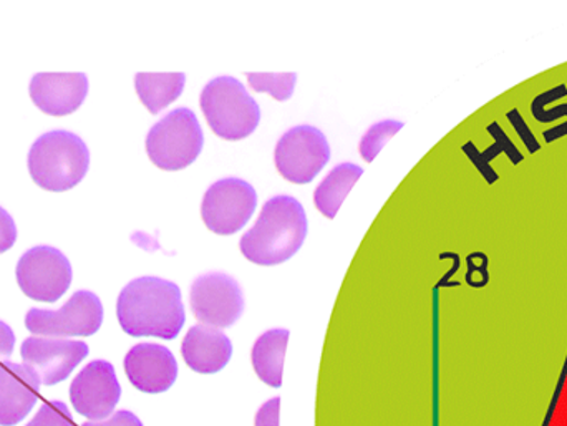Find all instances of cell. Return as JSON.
Listing matches in <instances>:
<instances>
[{"instance_id":"cell-1","label":"cell","mask_w":567,"mask_h":426,"mask_svg":"<svg viewBox=\"0 0 567 426\" xmlns=\"http://www.w3.org/2000/svg\"><path fill=\"white\" fill-rule=\"evenodd\" d=\"M120 325L132 337H178L186 314L182 291L175 282L162 278L135 279L116 302Z\"/></svg>"},{"instance_id":"cell-2","label":"cell","mask_w":567,"mask_h":426,"mask_svg":"<svg viewBox=\"0 0 567 426\" xmlns=\"http://www.w3.org/2000/svg\"><path fill=\"white\" fill-rule=\"evenodd\" d=\"M306 236L302 205L292 196H275L266 202L256 225L243 236L239 248L255 264L278 266L297 254Z\"/></svg>"},{"instance_id":"cell-3","label":"cell","mask_w":567,"mask_h":426,"mask_svg":"<svg viewBox=\"0 0 567 426\" xmlns=\"http://www.w3.org/2000/svg\"><path fill=\"white\" fill-rule=\"evenodd\" d=\"M90 168V152L79 135L63 129L40 136L29 153V172L45 191L75 188Z\"/></svg>"},{"instance_id":"cell-4","label":"cell","mask_w":567,"mask_h":426,"mask_svg":"<svg viewBox=\"0 0 567 426\" xmlns=\"http://www.w3.org/2000/svg\"><path fill=\"white\" fill-rule=\"evenodd\" d=\"M199 103L213 132L229 142L248 138L261 122V108L235 76L212 80Z\"/></svg>"},{"instance_id":"cell-5","label":"cell","mask_w":567,"mask_h":426,"mask_svg":"<svg viewBox=\"0 0 567 426\" xmlns=\"http://www.w3.org/2000/svg\"><path fill=\"white\" fill-rule=\"evenodd\" d=\"M203 145L202 125L195 112L185 106L169 112L146 136L150 159L166 172L188 168L202 155Z\"/></svg>"},{"instance_id":"cell-6","label":"cell","mask_w":567,"mask_h":426,"mask_svg":"<svg viewBox=\"0 0 567 426\" xmlns=\"http://www.w3.org/2000/svg\"><path fill=\"white\" fill-rule=\"evenodd\" d=\"M102 322V301L90 291H76L59 311L30 309L25 315V328L39 337H89Z\"/></svg>"},{"instance_id":"cell-7","label":"cell","mask_w":567,"mask_h":426,"mask_svg":"<svg viewBox=\"0 0 567 426\" xmlns=\"http://www.w3.org/2000/svg\"><path fill=\"white\" fill-rule=\"evenodd\" d=\"M256 206L258 193L248 181L239 178L219 179L203 198V221L216 235H236L248 225Z\"/></svg>"},{"instance_id":"cell-8","label":"cell","mask_w":567,"mask_h":426,"mask_svg":"<svg viewBox=\"0 0 567 426\" xmlns=\"http://www.w3.org/2000/svg\"><path fill=\"white\" fill-rule=\"evenodd\" d=\"M193 314L203 325L226 329L245 312V294L235 278L225 272H208L193 282L189 291Z\"/></svg>"},{"instance_id":"cell-9","label":"cell","mask_w":567,"mask_h":426,"mask_svg":"<svg viewBox=\"0 0 567 426\" xmlns=\"http://www.w3.org/2000/svg\"><path fill=\"white\" fill-rule=\"evenodd\" d=\"M17 282L27 298L39 302H55L72 284V266L59 249L39 246L20 258Z\"/></svg>"},{"instance_id":"cell-10","label":"cell","mask_w":567,"mask_h":426,"mask_svg":"<svg viewBox=\"0 0 567 426\" xmlns=\"http://www.w3.org/2000/svg\"><path fill=\"white\" fill-rule=\"evenodd\" d=\"M275 159L287 181L307 185L329 163V142L316 126H293L279 139Z\"/></svg>"},{"instance_id":"cell-11","label":"cell","mask_w":567,"mask_h":426,"mask_svg":"<svg viewBox=\"0 0 567 426\" xmlns=\"http://www.w3.org/2000/svg\"><path fill=\"white\" fill-rule=\"evenodd\" d=\"M122 387L110 362L95 361L86 365L70 387L73 408L90 422L106 420L115 414Z\"/></svg>"},{"instance_id":"cell-12","label":"cell","mask_w":567,"mask_h":426,"mask_svg":"<svg viewBox=\"0 0 567 426\" xmlns=\"http://www.w3.org/2000/svg\"><path fill=\"white\" fill-rule=\"evenodd\" d=\"M20 355L43 385H56L69 378L89 355V345L70 339L29 337L23 341Z\"/></svg>"},{"instance_id":"cell-13","label":"cell","mask_w":567,"mask_h":426,"mask_svg":"<svg viewBox=\"0 0 567 426\" xmlns=\"http://www.w3.org/2000/svg\"><path fill=\"white\" fill-rule=\"evenodd\" d=\"M125 372L133 387L140 392L163 394L178 378V364L169 349L143 342L126 354Z\"/></svg>"},{"instance_id":"cell-14","label":"cell","mask_w":567,"mask_h":426,"mask_svg":"<svg viewBox=\"0 0 567 426\" xmlns=\"http://www.w3.org/2000/svg\"><path fill=\"white\" fill-rule=\"evenodd\" d=\"M89 93L85 73H37L30 82V96L47 115L65 116L76 112Z\"/></svg>"},{"instance_id":"cell-15","label":"cell","mask_w":567,"mask_h":426,"mask_svg":"<svg viewBox=\"0 0 567 426\" xmlns=\"http://www.w3.org/2000/svg\"><path fill=\"white\" fill-rule=\"evenodd\" d=\"M40 385L42 382L30 365H0V426L20 424L32 412Z\"/></svg>"},{"instance_id":"cell-16","label":"cell","mask_w":567,"mask_h":426,"mask_svg":"<svg viewBox=\"0 0 567 426\" xmlns=\"http://www.w3.org/2000/svg\"><path fill=\"white\" fill-rule=\"evenodd\" d=\"M183 359L198 374H218L231 361L233 344L221 329L195 325L182 345Z\"/></svg>"},{"instance_id":"cell-17","label":"cell","mask_w":567,"mask_h":426,"mask_svg":"<svg viewBox=\"0 0 567 426\" xmlns=\"http://www.w3.org/2000/svg\"><path fill=\"white\" fill-rule=\"evenodd\" d=\"M287 342H289L287 329H272L262 334L252 347V367L258 377L269 387H281Z\"/></svg>"},{"instance_id":"cell-18","label":"cell","mask_w":567,"mask_h":426,"mask_svg":"<svg viewBox=\"0 0 567 426\" xmlns=\"http://www.w3.org/2000/svg\"><path fill=\"white\" fill-rule=\"evenodd\" d=\"M185 73H138L135 76V89L143 105L156 115L166 106L172 105L185 89Z\"/></svg>"},{"instance_id":"cell-19","label":"cell","mask_w":567,"mask_h":426,"mask_svg":"<svg viewBox=\"0 0 567 426\" xmlns=\"http://www.w3.org/2000/svg\"><path fill=\"white\" fill-rule=\"evenodd\" d=\"M363 175V169L353 163H342L336 166L329 175L320 183L319 188L313 195V202L317 209L322 212L326 218L333 219L339 212L340 206L346 201L350 189L359 181Z\"/></svg>"},{"instance_id":"cell-20","label":"cell","mask_w":567,"mask_h":426,"mask_svg":"<svg viewBox=\"0 0 567 426\" xmlns=\"http://www.w3.org/2000/svg\"><path fill=\"white\" fill-rule=\"evenodd\" d=\"M246 76H248L252 90L269 93L279 102H286L292 96L297 82L296 73L249 72L246 73Z\"/></svg>"},{"instance_id":"cell-21","label":"cell","mask_w":567,"mask_h":426,"mask_svg":"<svg viewBox=\"0 0 567 426\" xmlns=\"http://www.w3.org/2000/svg\"><path fill=\"white\" fill-rule=\"evenodd\" d=\"M402 122H395V120H385V122L375 123L370 126L369 132L363 135L360 139V155L365 162L372 163L375 156L382 152L383 146L386 145L392 136L396 135L400 128H402Z\"/></svg>"},{"instance_id":"cell-22","label":"cell","mask_w":567,"mask_h":426,"mask_svg":"<svg viewBox=\"0 0 567 426\" xmlns=\"http://www.w3.org/2000/svg\"><path fill=\"white\" fill-rule=\"evenodd\" d=\"M27 426H75L69 407L63 402H49L39 408L32 422Z\"/></svg>"},{"instance_id":"cell-23","label":"cell","mask_w":567,"mask_h":426,"mask_svg":"<svg viewBox=\"0 0 567 426\" xmlns=\"http://www.w3.org/2000/svg\"><path fill=\"white\" fill-rule=\"evenodd\" d=\"M16 222H13L12 216L6 209L0 208V254L9 251L16 245Z\"/></svg>"},{"instance_id":"cell-24","label":"cell","mask_w":567,"mask_h":426,"mask_svg":"<svg viewBox=\"0 0 567 426\" xmlns=\"http://www.w3.org/2000/svg\"><path fill=\"white\" fill-rule=\"evenodd\" d=\"M279 408H281V398L276 397L266 402L256 414V426H279Z\"/></svg>"},{"instance_id":"cell-25","label":"cell","mask_w":567,"mask_h":426,"mask_svg":"<svg viewBox=\"0 0 567 426\" xmlns=\"http://www.w3.org/2000/svg\"><path fill=\"white\" fill-rule=\"evenodd\" d=\"M82 426H143L142 420L128 411L116 412L106 420L86 422Z\"/></svg>"},{"instance_id":"cell-26","label":"cell","mask_w":567,"mask_h":426,"mask_svg":"<svg viewBox=\"0 0 567 426\" xmlns=\"http://www.w3.org/2000/svg\"><path fill=\"white\" fill-rule=\"evenodd\" d=\"M13 347H16V335L6 322L0 321V365L9 362Z\"/></svg>"}]
</instances>
